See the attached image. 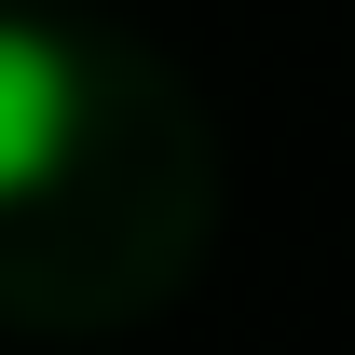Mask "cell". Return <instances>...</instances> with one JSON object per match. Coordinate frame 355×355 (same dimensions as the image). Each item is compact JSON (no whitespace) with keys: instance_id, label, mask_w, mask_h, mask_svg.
Instances as JSON below:
<instances>
[{"instance_id":"1","label":"cell","mask_w":355,"mask_h":355,"mask_svg":"<svg viewBox=\"0 0 355 355\" xmlns=\"http://www.w3.org/2000/svg\"><path fill=\"white\" fill-rule=\"evenodd\" d=\"M69 137H83V69H69V42H42V28L0 14V205L42 191V178L69 164Z\"/></svg>"}]
</instances>
